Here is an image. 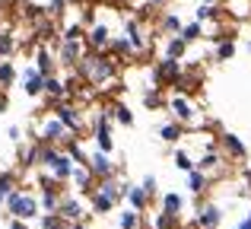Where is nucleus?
Here are the masks:
<instances>
[{"label":"nucleus","instance_id":"43","mask_svg":"<svg viewBox=\"0 0 251 229\" xmlns=\"http://www.w3.org/2000/svg\"><path fill=\"white\" fill-rule=\"evenodd\" d=\"M23 166H38V140L23 150Z\"/></svg>","mask_w":251,"mask_h":229},{"label":"nucleus","instance_id":"45","mask_svg":"<svg viewBox=\"0 0 251 229\" xmlns=\"http://www.w3.org/2000/svg\"><path fill=\"white\" fill-rule=\"evenodd\" d=\"M6 137H10L13 143H19V140H23V130H19L16 124H10V127H6Z\"/></svg>","mask_w":251,"mask_h":229},{"label":"nucleus","instance_id":"7","mask_svg":"<svg viewBox=\"0 0 251 229\" xmlns=\"http://www.w3.org/2000/svg\"><path fill=\"white\" fill-rule=\"evenodd\" d=\"M54 115L64 121V127L70 130V134H80L83 130V118H80V108L76 105H70V102H54Z\"/></svg>","mask_w":251,"mask_h":229},{"label":"nucleus","instance_id":"11","mask_svg":"<svg viewBox=\"0 0 251 229\" xmlns=\"http://www.w3.org/2000/svg\"><path fill=\"white\" fill-rule=\"evenodd\" d=\"M220 223H223V207H216V204H203L194 217L197 229H220Z\"/></svg>","mask_w":251,"mask_h":229},{"label":"nucleus","instance_id":"10","mask_svg":"<svg viewBox=\"0 0 251 229\" xmlns=\"http://www.w3.org/2000/svg\"><path fill=\"white\" fill-rule=\"evenodd\" d=\"M57 213H61L67 223H76V220H86V204L83 198H74V194H64L61 198V207H57Z\"/></svg>","mask_w":251,"mask_h":229},{"label":"nucleus","instance_id":"16","mask_svg":"<svg viewBox=\"0 0 251 229\" xmlns=\"http://www.w3.org/2000/svg\"><path fill=\"white\" fill-rule=\"evenodd\" d=\"M61 198H64L61 185H45L42 191H38V204H42V210H57V207H61Z\"/></svg>","mask_w":251,"mask_h":229},{"label":"nucleus","instance_id":"5","mask_svg":"<svg viewBox=\"0 0 251 229\" xmlns=\"http://www.w3.org/2000/svg\"><path fill=\"white\" fill-rule=\"evenodd\" d=\"M45 80H48V76H45L42 70L35 67V64H29V67L23 70V93L29 96V99H38V96H45Z\"/></svg>","mask_w":251,"mask_h":229},{"label":"nucleus","instance_id":"48","mask_svg":"<svg viewBox=\"0 0 251 229\" xmlns=\"http://www.w3.org/2000/svg\"><path fill=\"white\" fill-rule=\"evenodd\" d=\"M67 229H86V220H76V223H70Z\"/></svg>","mask_w":251,"mask_h":229},{"label":"nucleus","instance_id":"38","mask_svg":"<svg viewBox=\"0 0 251 229\" xmlns=\"http://www.w3.org/2000/svg\"><path fill=\"white\" fill-rule=\"evenodd\" d=\"M16 191V175H10V172H3L0 175V204H3L10 194Z\"/></svg>","mask_w":251,"mask_h":229},{"label":"nucleus","instance_id":"30","mask_svg":"<svg viewBox=\"0 0 251 229\" xmlns=\"http://www.w3.org/2000/svg\"><path fill=\"white\" fill-rule=\"evenodd\" d=\"M178 35L184 38V42H197V38H203V23H197V19H191V23H184L181 25V32H178Z\"/></svg>","mask_w":251,"mask_h":229},{"label":"nucleus","instance_id":"53","mask_svg":"<svg viewBox=\"0 0 251 229\" xmlns=\"http://www.w3.org/2000/svg\"><path fill=\"white\" fill-rule=\"evenodd\" d=\"M248 51H251V42H248Z\"/></svg>","mask_w":251,"mask_h":229},{"label":"nucleus","instance_id":"44","mask_svg":"<svg viewBox=\"0 0 251 229\" xmlns=\"http://www.w3.org/2000/svg\"><path fill=\"white\" fill-rule=\"evenodd\" d=\"M140 185H143V191H147L150 198H156V191H159V181H156V175H147Z\"/></svg>","mask_w":251,"mask_h":229},{"label":"nucleus","instance_id":"18","mask_svg":"<svg viewBox=\"0 0 251 229\" xmlns=\"http://www.w3.org/2000/svg\"><path fill=\"white\" fill-rule=\"evenodd\" d=\"M96 191H99V194H105V198H111L115 204H118V201L124 198V188H121V181H118L115 175H108V178H99Z\"/></svg>","mask_w":251,"mask_h":229},{"label":"nucleus","instance_id":"21","mask_svg":"<svg viewBox=\"0 0 251 229\" xmlns=\"http://www.w3.org/2000/svg\"><path fill=\"white\" fill-rule=\"evenodd\" d=\"M96 147L99 150H105V153H115V137H111V121H105V124H99L96 130Z\"/></svg>","mask_w":251,"mask_h":229},{"label":"nucleus","instance_id":"49","mask_svg":"<svg viewBox=\"0 0 251 229\" xmlns=\"http://www.w3.org/2000/svg\"><path fill=\"white\" fill-rule=\"evenodd\" d=\"M147 3H150V6H166L169 0H147Z\"/></svg>","mask_w":251,"mask_h":229},{"label":"nucleus","instance_id":"27","mask_svg":"<svg viewBox=\"0 0 251 229\" xmlns=\"http://www.w3.org/2000/svg\"><path fill=\"white\" fill-rule=\"evenodd\" d=\"M16 48H19L16 35H13V32H0V61L13 57V54H16Z\"/></svg>","mask_w":251,"mask_h":229},{"label":"nucleus","instance_id":"37","mask_svg":"<svg viewBox=\"0 0 251 229\" xmlns=\"http://www.w3.org/2000/svg\"><path fill=\"white\" fill-rule=\"evenodd\" d=\"M229 57H235V42L226 35L216 42V61H229Z\"/></svg>","mask_w":251,"mask_h":229},{"label":"nucleus","instance_id":"2","mask_svg":"<svg viewBox=\"0 0 251 229\" xmlns=\"http://www.w3.org/2000/svg\"><path fill=\"white\" fill-rule=\"evenodd\" d=\"M6 204V210H10V217H19V220H35L38 217V210H42V204H38V194H29V191H13L10 198L3 201Z\"/></svg>","mask_w":251,"mask_h":229},{"label":"nucleus","instance_id":"40","mask_svg":"<svg viewBox=\"0 0 251 229\" xmlns=\"http://www.w3.org/2000/svg\"><path fill=\"white\" fill-rule=\"evenodd\" d=\"M67 6H70V0H48V6H45V13H48V16H64V13H67Z\"/></svg>","mask_w":251,"mask_h":229},{"label":"nucleus","instance_id":"39","mask_svg":"<svg viewBox=\"0 0 251 229\" xmlns=\"http://www.w3.org/2000/svg\"><path fill=\"white\" fill-rule=\"evenodd\" d=\"M175 226H178V217H172V213H166V210H159V213H156L153 229H175Z\"/></svg>","mask_w":251,"mask_h":229},{"label":"nucleus","instance_id":"34","mask_svg":"<svg viewBox=\"0 0 251 229\" xmlns=\"http://www.w3.org/2000/svg\"><path fill=\"white\" fill-rule=\"evenodd\" d=\"M108 112H111V118H115L118 124H124V127H130V124H134V112H130L127 105H121V102H115Z\"/></svg>","mask_w":251,"mask_h":229},{"label":"nucleus","instance_id":"26","mask_svg":"<svg viewBox=\"0 0 251 229\" xmlns=\"http://www.w3.org/2000/svg\"><path fill=\"white\" fill-rule=\"evenodd\" d=\"M223 13H226V10H223L220 3H201L194 10V19H197V23H213V19H220Z\"/></svg>","mask_w":251,"mask_h":229},{"label":"nucleus","instance_id":"51","mask_svg":"<svg viewBox=\"0 0 251 229\" xmlns=\"http://www.w3.org/2000/svg\"><path fill=\"white\" fill-rule=\"evenodd\" d=\"M124 3H134V0H124Z\"/></svg>","mask_w":251,"mask_h":229},{"label":"nucleus","instance_id":"31","mask_svg":"<svg viewBox=\"0 0 251 229\" xmlns=\"http://www.w3.org/2000/svg\"><path fill=\"white\" fill-rule=\"evenodd\" d=\"M181 16H178V13H166V16L159 19V29L166 32V35H178V32H181Z\"/></svg>","mask_w":251,"mask_h":229},{"label":"nucleus","instance_id":"22","mask_svg":"<svg viewBox=\"0 0 251 229\" xmlns=\"http://www.w3.org/2000/svg\"><path fill=\"white\" fill-rule=\"evenodd\" d=\"M223 150H226L232 159H245L248 156V147L242 143V137H235V134H223Z\"/></svg>","mask_w":251,"mask_h":229},{"label":"nucleus","instance_id":"47","mask_svg":"<svg viewBox=\"0 0 251 229\" xmlns=\"http://www.w3.org/2000/svg\"><path fill=\"white\" fill-rule=\"evenodd\" d=\"M235 229H251V210L245 213V220H239V223H235Z\"/></svg>","mask_w":251,"mask_h":229},{"label":"nucleus","instance_id":"20","mask_svg":"<svg viewBox=\"0 0 251 229\" xmlns=\"http://www.w3.org/2000/svg\"><path fill=\"white\" fill-rule=\"evenodd\" d=\"M45 96H51L54 102H61V99H67V96H70V89H67V83L54 74V76H48V80H45Z\"/></svg>","mask_w":251,"mask_h":229},{"label":"nucleus","instance_id":"42","mask_svg":"<svg viewBox=\"0 0 251 229\" xmlns=\"http://www.w3.org/2000/svg\"><path fill=\"white\" fill-rule=\"evenodd\" d=\"M143 105H147V108H159L162 105V96H159V89H156V86H150L147 93H143Z\"/></svg>","mask_w":251,"mask_h":229},{"label":"nucleus","instance_id":"50","mask_svg":"<svg viewBox=\"0 0 251 229\" xmlns=\"http://www.w3.org/2000/svg\"><path fill=\"white\" fill-rule=\"evenodd\" d=\"M201 3H220V0H201Z\"/></svg>","mask_w":251,"mask_h":229},{"label":"nucleus","instance_id":"33","mask_svg":"<svg viewBox=\"0 0 251 229\" xmlns=\"http://www.w3.org/2000/svg\"><path fill=\"white\" fill-rule=\"evenodd\" d=\"M64 150H67V153H70V159H74L76 166H86V162H89V153H83L80 140H74V137H70V140L64 143Z\"/></svg>","mask_w":251,"mask_h":229},{"label":"nucleus","instance_id":"6","mask_svg":"<svg viewBox=\"0 0 251 229\" xmlns=\"http://www.w3.org/2000/svg\"><path fill=\"white\" fill-rule=\"evenodd\" d=\"M89 172L96 175V178H108V175H115V159H111V153H105V150H92L89 153Z\"/></svg>","mask_w":251,"mask_h":229},{"label":"nucleus","instance_id":"29","mask_svg":"<svg viewBox=\"0 0 251 229\" xmlns=\"http://www.w3.org/2000/svg\"><path fill=\"white\" fill-rule=\"evenodd\" d=\"M181 134H184V130H181V121H166L159 127V137L166 143H178V140H181Z\"/></svg>","mask_w":251,"mask_h":229},{"label":"nucleus","instance_id":"25","mask_svg":"<svg viewBox=\"0 0 251 229\" xmlns=\"http://www.w3.org/2000/svg\"><path fill=\"white\" fill-rule=\"evenodd\" d=\"M143 226V213L134 210V207H127V210L118 213V229H140Z\"/></svg>","mask_w":251,"mask_h":229},{"label":"nucleus","instance_id":"17","mask_svg":"<svg viewBox=\"0 0 251 229\" xmlns=\"http://www.w3.org/2000/svg\"><path fill=\"white\" fill-rule=\"evenodd\" d=\"M32 64H35L45 76H54V70H57V57L51 54L45 45H38V48H35V61H32Z\"/></svg>","mask_w":251,"mask_h":229},{"label":"nucleus","instance_id":"32","mask_svg":"<svg viewBox=\"0 0 251 229\" xmlns=\"http://www.w3.org/2000/svg\"><path fill=\"white\" fill-rule=\"evenodd\" d=\"M220 162H223V156L216 153V150H207V153L197 159V169H203V172H216V169H220Z\"/></svg>","mask_w":251,"mask_h":229},{"label":"nucleus","instance_id":"35","mask_svg":"<svg viewBox=\"0 0 251 229\" xmlns=\"http://www.w3.org/2000/svg\"><path fill=\"white\" fill-rule=\"evenodd\" d=\"M108 51H111V54H121V57H127V54H137V51H134V45L127 42V35H118V38H111Z\"/></svg>","mask_w":251,"mask_h":229},{"label":"nucleus","instance_id":"14","mask_svg":"<svg viewBox=\"0 0 251 229\" xmlns=\"http://www.w3.org/2000/svg\"><path fill=\"white\" fill-rule=\"evenodd\" d=\"M92 178H96V175L89 172V166H76V169H74V175H70V181L76 185V191H80L83 198H89V194L96 191V185H92Z\"/></svg>","mask_w":251,"mask_h":229},{"label":"nucleus","instance_id":"28","mask_svg":"<svg viewBox=\"0 0 251 229\" xmlns=\"http://www.w3.org/2000/svg\"><path fill=\"white\" fill-rule=\"evenodd\" d=\"M184 51H188V42H184L181 35H172L169 42H166V51H162V54H166V57H178V61H181Z\"/></svg>","mask_w":251,"mask_h":229},{"label":"nucleus","instance_id":"8","mask_svg":"<svg viewBox=\"0 0 251 229\" xmlns=\"http://www.w3.org/2000/svg\"><path fill=\"white\" fill-rule=\"evenodd\" d=\"M108 45H111V29L105 23H92L89 29H86V48L108 51Z\"/></svg>","mask_w":251,"mask_h":229},{"label":"nucleus","instance_id":"52","mask_svg":"<svg viewBox=\"0 0 251 229\" xmlns=\"http://www.w3.org/2000/svg\"><path fill=\"white\" fill-rule=\"evenodd\" d=\"M229 3H239V0H229Z\"/></svg>","mask_w":251,"mask_h":229},{"label":"nucleus","instance_id":"13","mask_svg":"<svg viewBox=\"0 0 251 229\" xmlns=\"http://www.w3.org/2000/svg\"><path fill=\"white\" fill-rule=\"evenodd\" d=\"M169 108H172V115H175V121H181V124H191L194 121V105H191L184 96H172L169 99Z\"/></svg>","mask_w":251,"mask_h":229},{"label":"nucleus","instance_id":"3","mask_svg":"<svg viewBox=\"0 0 251 229\" xmlns=\"http://www.w3.org/2000/svg\"><path fill=\"white\" fill-rule=\"evenodd\" d=\"M38 137H42L45 143H57V147H64V143H67L74 134H70V130L64 127V121H61V118L51 112V118H45V121H42V127H38Z\"/></svg>","mask_w":251,"mask_h":229},{"label":"nucleus","instance_id":"15","mask_svg":"<svg viewBox=\"0 0 251 229\" xmlns=\"http://www.w3.org/2000/svg\"><path fill=\"white\" fill-rule=\"evenodd\" d=\"M178 76H181V61H178V57H166L162 54V61L156 64V80H178Z\"/></svg>","mask_w":251,"mask_h":229},{"label":"nucleus","instance_id":"4","mask_svg":"<svg viewBox=\"0 0 251 229\" xmlns=\"http://www.w3.org/2000/svg\"><path fill=\"white\" fill-rule=\"evenodd\" d=\"M83 54H86V38H61L57 64H64V67H76Z\"/></svg>","mask_w":251,"mask_h":229},{"label":"nucleus","instance_id":"1","mask_svg":"<svg viewBox=\"0 0 251 229\" xmlns=\"http://www.w3.org/2000/svg\"><path fill=\"white\" fill-rule=\"evenodd\" d=\"M76 70H80V76L86 83H92V86H105V83L111 80V76L118 74V64L111 61V57L99 54V51L86 48V54L80 57V64H76Z\"/></svg>","mask_w":251,"mask_h":229},{"label":"nucleus","instance_id":"12","mask_svg":"<svg viewBox=\"0 0 251 229\" xmlns=\"http://www.w3.org/2000/svg\"><path fill=\"white\" fill-rule=\"evenodd\" d=\"M121 188H124V201H127V207H134V210H147V204H150V194L143 191V185H127V181H121Z\"/></svg>","mask_w":251,"mask_h":229},{"label":"nucleus","instance_id":"23","mask_svg":"<svg viewBox=\"0 0 251 229\" xmlns=\"http://www.w3.org/2000/svg\"><path fill=\"white\" fill-rule=\"evenodd\" d=\"M89 210L96 213V217H105V213L115 210V201L105 198V194H99V191H92V194H89Z\"/></svg>","mask_w":251,"mask_h":229},{"label":"nucleus","instance_id":"24","mask_svg":"<svg viewBox=\"0 0 251 229\" xmlns=\"http://www.w3.org/2000/svg\"><path fill=\"white\" fill-rule=\"evenodd\" d=\"M162 210L181 220V210H184V198H181L178 191H166V194H162Z\"/></svg>","mask_w":251,"mask_h":229},{"label":"nucleus","instance_id":"19","mask_svg":"<svg viewBox=\"0 0 251 229\" xmlns=\"http://www.w3.org/2000/svg\"><path fill=\"white\" fill-rule=\"evenodd\" d=\"M184 175H188V191L191 194H203V191H207V185H210V175L207 172H203V169H191V172H184Z\"/></svg>","mask_w":251,"mask_h":229},{"label":"nucleus","instance_id":"9","mask_svg":"<svg viewBox=\"0 0 251 229\" xmlns=\"http://www.w3.org/2000/svg\"><path fill=\"white\" fill-rule=\"evenodd\" d=\"M124 35H127V42L134 45L137 54H143V51L150 48V38H147V32H143V25H140V19H137V16L124 19Z\"/></svg>","mask_w":251,"mask_h":229},{"label":"nucleus","instance_id":"46","mask_svg":"<svg viewBox=\"0 0 251 229\" xmlns=\"http://www.w3.org/2000/svg\"><path fill=\"white\" fill-rule=\"evenodd\" d=\"M6 229H32V226H29V220H19V217H13Z\"/></svg>","mask_w":251,"mask_h":229},{"label":"nucleus","instance_id":"41","mask_svg":"<svg viewBox=\"0 0 251 229\" xmlns=\"http://www.w3.org/2000/svg\"><path fill=\"white\" fill-rule=\"evenodd\" d=\"M175 166L181 169V172H191V169H194L197 162H194V159L188 156V150H175Z\"/></svg>","mask_w":251,"mask_h":229},{"label":"nucleus","instance_id":"36","mask_svg":"<svg viewBox=\"0 0 251 229\" xmlns=\"http://www.w3.org/2000/svg\"><path fill=\"white\" fill-rule=\"evenodd\" d=\"M13 80H16V67H13V61L6 57V61H0V89L13 86Z\"/></svg>","mask_w":251,"mask_h":229}]
</instances>
